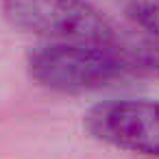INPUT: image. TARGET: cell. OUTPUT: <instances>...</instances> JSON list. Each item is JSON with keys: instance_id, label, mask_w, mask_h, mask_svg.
Segmentation results:
<instances>
[{"instance_id": "1", "label": "cell", "mask_w": 159, "mask_h": 159, "mask_svg": "<svg viewBox=\"0 0 159 159\" xmlns=\"http://www.w3.org/2000/svg\"><path fill=\"white\" fill-rule=\"evenodd\" d=\"M29 76L61 94H81L111 85L133 72L126 48L120 44H76L52 42L26 57Z\"/></svg>"}, {"instance_id": "2", "label": "cell", "mask_w": 159, "mask_h": 159, "mask_svg": "<svg viewBox=\"0 0 159 159\" xmlns=\"http://www.w3.org/2000/svg\"><path fill=\"white\" fill-rule=\"evenodd\" d=\"M11 26L76 44H116L109 20L87 0H0Z\"/></svg>"}, {"instance_id": "3", "label": "cell", "mask_w": 159, "mask_h": 159, "mask_svg": "<svg viewBox=\"0 0 159 159\" xmlns=\"http://www.w3.org/2000/svg\"><path fill=\"white\" fill-rule=\"evenodd\" d=\"M83 126L102 144L159 157V100L124 98L94 105L83 116Z\"/></svg>"}, {"instance_id": "4", "label": "cell", "mask_w": 159, "mask_h": 159, "mask_svg": "<svg viewBox=\"0 0 159 159\" xmlns=\"http://www.w3.org/2000/svg\"><path fill=\"white\" fill-rule=\"evenodd\" d=\"M124 16L159 42V0H116Z\"/></svg>"}]
</instances>
